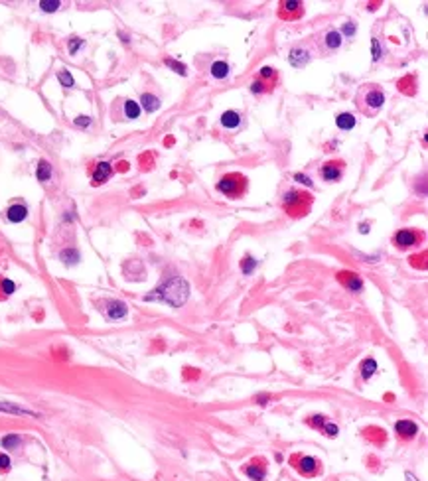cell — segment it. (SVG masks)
<instances>
[{
  "label": "cell",
  "instance_id": "obj_1",
  "mask_svg": "<svg viewBox=\"0 0 428 481\" xmlns=\"http://www.w3.org/2000/svg\"><path fill=\"white\" fill-rule=\"evenodd\" d=\"M189 294V286L182 276H174L170 280H166L164 284H160L152 294L144 296L146 302H164L172 308H180Z\"/></svg>",
  "mask_w": 428,
  "mask_h": 481
},
{
  "label": "cell",
  "instance_id": "obj_2",
  "mask_svg": "<svg viewBox=\"0 0 428 481\" xmlns=\"http://www.w3.org/2000/svg\"><path fill=\"white\" fill-rule=\"evenodd\" d=\"M385 103V95L377 85H363L357 93V105L365 115L377 113Z\"/></svg>",
  "mask_w": 428,
  "mask_h": 481
},
{
  "label": "cell",
  "instance_id": "obj_3",
  "mask_svg": "<svg viewBox=\"0 0 428 481\" xmlns=\"http://www.w3.org/2000/svg\"><path fill=\"white\" fill-rule=\"evenodd\" d=\"M217 189L233 199L241 197L243 191H247V180L241 176V174H229V176H223L217 183Z\"/></svg>",
  "mask_w": 428,
  "mask_h": 481
},
{
  "label": "cell",
  "instance_id": "obj_4",
  "mask_svg": "<svg viewBox=\"0 0 428 481\" xmlns=\"http://www.w3.org/2000/svg\"><path fill=\"white\" fill-rule=\"evenodd\" d=\"M284 205H286L292 213L300 215V211H304V207L310 205V195L300 193V191H288V193L284 195Z\"/></svg>",
  "mask_w": 428,
  "mask_h": 481
},
{
  "label": "cell",
  "instance_id": "obj_5",
  "mask_svg": "<svg viewBox=\"0 0 428 481\" xmlns=\"http://www.w3.org/2000/svg\"><path fill=\"white\" fill-rule=\"evenodd\" d=\"M126 312H128V308H126L124 302H121V300H111V302H107L105 314H107L109 320H122V318L126 316Z\"/></svg>",
  "mask_w": 428,
  "mask_h": 481
},
{
  "label": "cell",
  "instance_id": "obj_6",
  "mask_svg": "<svg viewBox=\"0 0 428 481\" xmlns=\"http://www.w3.org/2000/svg\"><path fill=\"white\" fill-rule=\"evenodd\" d=\"M338 278H340V282H342L349 292H361V290H363V282H361V278H359L357 274H353V272H340Z\"/></svg>",
  "mask_w": 428,
  "mask_h": 481
},
{
  "label": "cell",
  "instance_id": "obj_7",
  "mask_svg": "<svg viewBox=\"0 0 428 481\" xmlns=\"http://www.w3.org/2000/svg\"><path fill=\"white\" fill-rule=\"evenodd\" d=\"M294 466L298 468V472L302 476H314L316 474V468H318V462L314 458H294Z\"/></svg>",
  "mask_w": 428,
  "mask_h": 481
},
{
  "label": "cell",
  "instance_id": "obj_8",
  "mask_svg": "<svg viewBox=\"0 0 428 481\" xmlns=\"http://www.w3.org/2000/svg\"><path fill=\"white\" fill-rule=\"evenodd\" d=\"M417 240H419V235L415 231H409V229H403L395 235V244L399 248H409V246L417 244Z\"/></svg>",
  "mask_w": 428,
  "mask_h": 481
},
{
  "label": "cell",
  "instance_id": "obj_9",
  "mask_svg": "<svg viewBox=\"0 0 428 481\" xmlns=\"http://www.w3.org/2000/svg\"><path fill=\"white\" fill-rule=\"evenodd\" d=\"M342 166H343L342 162H330V164H326L320 170V174H322V178L326 181H336V180L342 178Z\"/></svg>",
  "mask_w": 428,
  "mask_h": 481
},
{
  "label": "cell",
  "instance_id": "obj_10",
  "mask_svg": "<svg viewBox=\"0 0 428 481\" xmlns=\"http://www.w3.org/2000/svg\"><path fill=\"white\" fill-rule=\"evenodd\" d=\"M111 174H113L111 164H109V162H99L97 168H95V172H93V183H95V185L105 183V181L111 178Z\"/></svg>",
  "mask_w": 428,
  "mask_h": 481
},
{
  "label": "cell",
  "instance_id": "obj_11",
  "mask_svg": "<svg viewBox=\"0 0 428 481\" xmlns=\"http://www.w3.org/2000/svg\"><path fill=\"white\" fill-rule=\"evenodd\" d=\"M290 63L294 65V67H304L308 61H310V52L308 50H304V48H294L292 52H290Z\"/></svg>",
  "mask_w": 428,
  "mask_h": 481
},
{
  "label": "cell",
  "instance_id": "obj_12",
  "mask_svg": "<svg viewBox=\"0 0 428 481\" xmlns=\"http://www.w3.org/2000/svg\"><path fill=\"white\" fill-rule=\"evenodd\" d=\"M28 217V209H26V205H12V207H8L6 209V219L10 221V223H22L24 219Z\"/></svg>",
  "mask_w": 428,
  "mask_h": 481
},
{
  "label": "cell",
  "instance_id": "obj_13",
  "mask_svg": "<svg viewBox=\"0 0 428 481\" xmlns=\"http://www.w3.org/2000/svg\"><path fill=\"white\" fill-rule=\"evenodd\" d=\"M395 430H397V434L401 438H413L419 432V426L415 422H411V420H399L395 424Z\"/></svg>",
  "mask_w": 428,
  "mask_h": 481
},
{
  "label": "cell",
  "instance_id": "obj_14",
  "mask_svg": "<svg viewBox=\"0 0 428 481\" xmlns=\"http://www.w3.org/2000/svg\"><path fill=\"white\" fill-rule=\"evenodd\" d=\"M0 412H8V414H18V416H38L34 410H28V408H22L18 404H12V402H0Z\"/></svg>",
  "mask_w": 428,
  "mask_h": 481
},
{
  "label": "cell",
  "instance_id": "obj_15",
  "mask_svg": "<svg viewBox=\"0 0 428 481\" xmlns=\"http://www.w3.org/2000/svg\"><path fill=\"white\" fill-rule=\"evenodd\" d=\"M221 124L225 126V128H237L239 124H241V115L239 113H235V111H227V113H223L221 115Z\"/></svg>",
  "mask_w": 428,
  "mask_h": 481
},
{
  "label": "cell",
  "instance_id": "obj_16",
  "mask_svg": "<svg viewBox=\"0 0 428 481\" xmlns=\"http://www.w3.org/2000/svg\"><path fill=\"white\" fill-rule=\"evenodd\" d=\"M140 103H142V107H144V111H148V113H156L158 109H160V99L158 97H154V95H150V93H144L142 95V99H140Z\"/></svg>",
  "mask_w": 428,
  "mask_h": 481
},
{
  "label": "cell",
  "instance_id": "obj_17",
  "mask_svg": "<svg viewBox=\"0 0 428 481\" xmlns=\"http://www.w3.org/2000/svg\"><path fill=\"white\" fill-rule=\"evenodd\" d=\"M209 71H211V75L215 77V79H225L227 75H229V65L225 63V61H215V63H211V67H209Z\"/></svg>",
  "mask_w": 428,
  "mask_h": 481
},
{
  "label": "cell",
  "instance_id": "obj_18",
  "mask_svg": "<svg viewBox=\"0 0 428 481\" xmlns=\"http://www.w3.org/2000/svg\"><path fill=\"white\" fill-rule=\"evenodd\" d=\"M336 124H338L342 130H351V128L357 124V120H355V117H353L351 113H342V115H338Z\"/></svg>",
  "mask_w": 428,
  "mask_h": 481
},
{
  "label": "cell",
  "instance_id": "obj_19",
  "mask_svg": "<svg viewBox=\"0 0 428 481\" xmlns=\"http://www.w3.org/2000/svg\"><path fill=\"white\" fill-rule=\"evenodd\" d=\"M375 371H377V363H375V359H365V361L361 363V377H363V381H369V379L375 375Z\"/></svg>",
  "mask_w": 428,
  "mask_h": 481
},
{
  "label": "cell",
  "instance_id": "obj_20",
  "mask_svg": "<svg viewBox=\"0 0 428 481\" xmlns=\"http://www.w3.org/2000/svg\"><path fill=\"white\" fill-rule=\"evenodd\" d=\"M326 46L330 48V50H338L340 46H342V34L340 32H336V30H330L328 34H326Z\"/></svg>",
  "mask_w": 428,
  "mask_h": 481
},
{
  "label": "cell",
  "instance_id": "obj_21",
  "mask_svg": "<svg viewBox=\"0 0 428 481\" xmlns=\"http://www.w3.org/2000/svg\"><path fill=\"white\" fill-rule=\"evenodd\" d=\"M365 436H367L369 440H373L377 446H381V444L385 442V438H387V434H385L381 428H367V430H365Z\"/></svg>",
  "mask_w": 428,
  "mask_h": 481
},
{
  "label": "cell",
  "instance_id": "obj_22",
  "mask_svg": "<svg viewBox=\"0 0 428 481\" xmlns=\"http://www.w3.org/2000/svg\"><path fill=\"white\" fill-rule=\"evenodd\" d=\"M36 176H38V180H40V181H48V180L52 178V166H50L46 160H42L40 164H38Z\"/></svg>",
  "mask_w": 428,
  "mask_h": 481
},
{
  "label": "cell",
  "instance_id": "obj_23",
  "mask_svg": "<svg viewBox=\"0 0 428 481\" xmlns=\"http://www.w3.org/2000/svg\"><path fill=\"white\" fill-rule=\"evenodd\" d=\"M124 117L126 119H138L140 117V105L134 101H124Z\"/></svg>",
  "mask_w": 428,
  "mask_h": 481
},
{
  "label": "cell",
  "instance_id": "obj_24",
  "mask_svg": "<svg viewBox=\"0 0 428 481\" xmlns=\"http://www.w3.org/2000/svg\"><path fill=\"white\" fill-rule=\"evenodd\" d=\"M60 258H61L65 264H75V262L79 260V252H77L75 248H65V250L60 252Z\"/></svg>",
  "mask_w": 428,
  "mask_h": 481
},
{
  "label": "cell",
  "instance_id": "obj_25",
  "mask_svg": "<svg viewBox=\"0 0 428 481\" xmlns=\"http://www.w3.org/2000/svg\"><path fill=\"white\" fill-rule=\"evenodd\" d=\"M20 442H22V440H20V436H18V434H8V436H4V438H2V442H0V444H2V448H6V450H14V448H18V446H20Z\"/></svg>",
  "mask_w": 428,
  "mask_h": 481
},
{
  "label": "cell",
  "instance_id": "obj_26",
  "mask_svg": "<svg viewBox=\"0 0 428 481\" xmlns=\"http://www.w3.org/2000/svg\"><path fill=\"white\" fill-rule=\"evenodd\" d=\"M245 474L253 481H262V478H264V468H260V466H247L245 468Z\"/></svg>",
  "mask_w": 428,
  "mask_h": 481
},
{
  "label": "cell",
  "instance_id": "obj_27",
  "mask_svg": "<svg viewBox=\"0 0 428 481\" xmlns=\"http://www.w3.org/2000/svg\"><path fill=\"white\" fill-rule=\"evenodd\" d=\"M257 268V260L253 258V256H247V258H243V262H241V270L245 272V274H251L253 270Z\"/></svg>",
  "mask_w": 428,
  "mask_h": 481
},
{
  "label": "cell",
  "instance_id": "obj_28",
  "mask_svg": "<svg viewBox=\"0 0 428 481\" xmlns=\"http://www.w3.org/2000/svg\"><path fill=\"white\" fill-rule=\"evenodd\" d=\"M58 79H60V83H61L63 87H73V85H75V81H73V77H71L69 71H60V73H58Z\"/></svg>",
  "mask_w": 428,
  "mask_h": 481
},
{
  "label": "cell",
  "instance_id": "obj_29",
  "mask_svg": "<svg viewBox=\"0 0 428 481\" xmlns=\"http://www.w3.org/2000/svg\"><path fill=\"white\" fill-rule=\"evenodd\" d=\"M40 8H42L44 12H56V10L60 8V2H58V0H42V2H40Z\"/></svg>",
  "mask_w": 428,
  "mask_h": 481
},
{
  "label": "cell",
  "instance_id": "obj_30",
  "mask_svg": "<svg viewBox=\"0 0 428 481\" xmlns=\"http://www.w3.org/2000/svg\"><path fill=\"white\" fill-rule=\"evenodd\" d=\"M166 65H170L172 69L176 71V73H180V75H185L187 71H185V65L183 63H178V61H174V60H166Z\"/></svg>",
  "mask_w": 428,
  "mask_h": 481
},
{
  "label": "cell",
  "instance_id": "obj_31",
  "mask_svg": "<svg viewBox=\"0 0 428 481\" xmlns=\"http://www.w3.org/2000/svg\"><path fill=\"white\" fill-rule=\"evenodd\" d=\"M79 48H83V40H81V38H73V40L69 42V54L75 56V54L79 52Z\"/></svg>",
  "mask_w": 428,
  "mask_h": 481
},
{
  "label": "cell",
  "instance_id": "obj_32",
  "mask_svg": "<svg viewBox=\"0 0 428 481\" xmlns=\"http://www.w3.org/2000/svg\"><path fill=\"white\" fill-rule=\"evenodd\" d=\"M0 288H2V292H4V294H8V296H10V294L16 290V284H14L12 280H2V282H0Z\"/></svg>",
  "mask_w": 428,
  "mask_h": 481
},
{
  "label": "cell",
  "instance_id": "obj_33",
  "mask_svg": "<svg viewBox=\"0 0 428 481\" xmlns=\"http://www.w3.org/2000/svg\"><path fill=\"white\" fill-rule=\"evenodd\" d=\"M324 424H326V416H322V414H316L310 418V426H314V428H322Z\"/></svg>",
  "mask_w": 428,
  "mask_h": 481
},
{
  "label": "cell",
  "instance_id": "obj_34",
  "mask_svg": "<svg viewBox=\"0 0 428 481\" xmlns=\"http://www.w3.org/2000/svg\"><path fill=\"white\" fill-rule=\"evenodd\" d=\"M371 46H373V60L379 61V60H381V48H379V42H377V40H371Z\"/></svg>",
  "mask_w": 428,
  "mask_h": 481
},
{
  "label": "cell",
  "instance_id": "obj_35",
  "mask_svg": "<svg viewBox=\"0 0 428 481\" xmlns=\"http://www.w3.org/2000/svg\"><path fill=\"white\" fill-rule=\"evenodd\" d=\"M322 430H326L328 436H336V434H338V426H336V424H328V422H326V424L322 426Z\"/></svg>",
  "mask_w": 428,
  "mask_h": 481
},
{
  "label": "cell",
  "instance_id": "obj_36",
  "mask_svg": "<svg viewBox=\"0 0 428 481\" xmlns=\"http://www.w3.org/2000/svg\"><path fill=\"white\" fill-rule=\"evenodd\" d=\"M260 77H262V79H270V77H274V69H272V67H262V69H260Z\"/></svg>",
  "mask_w": 428,
  "mask_h": 481
},
{
  "label": "cell",
  "instance_id": "obj_37",
  "mask_svg": "<svg viewBox=\"0 0 428 481\" xmlns=\"http://www.w3.org/2000/svg\"><path fill=\"white\" fill-rule=\"evenodd\" d=\"M10 470V458L8 456H0V472Z\"/></svg>",
  "mask_w": 428,
  "mask_h": 481
},
{
  "label": "cell",
  "instance_id": "obj_38",
  "mask_svg": "<svg viewBox=\"0 0 428 481\" xmlns=\"http://www.w3.org/2000/svg\"><path fill=\"white\" fill-rule=\"evenodd\" d=\"M73 122H75L77 126H83V128H85V126H89V124H91V119H89V117H77Z\"/></svg>",
  "mask_w": 428,
  "mask_h": 481
},
{
  "label": "cell",
  "instance_id": "obj_39",
  "mask_svg": "<svg viewBox=\"0 0 428 481\" xmlns=\"http://www.w3.org/2000/svg\"><path fill=\"white\" fill-rule=\"evenodd\" d=\"M294 180H298V181H300V183H304V185H312V180H310V178H306L304 174H296V176H294Z\"/></svg>",
  "mask_w": 428,
  "mask_h": 481
},
{
  "label": "cell",
  "instance_id": "obj_40",
  "mask_svg": "<svg viewBox=\"0 0 428 481\" xmlns=\"http://www.w3.org/2000/svg\"><path fill=\"white\" fill-rule=\"evenodd\" d=\"M251 91H253V93H262V91H264V83H262V81H255V83L251 85Z\"/></svg>",
  "mask_w": 428,
  "mask_h": 481
},
{
  "label": "cell",
  "instance_id": "obj_41",
  "mask_svg": "<svg viewBox=\"0 0 428 481\" xmlns=\"http://www.w3.org/2000/svg\"><path fill=\"white\" fill-rule=\"evenodd\" d=\"M343 32H345L347 36H353V34H355V26H353L351 22H347V24H345V28H343Z\"/></svg>",
  "mask_w": 428,
  "mask_h": 481
},
{
  "label": "cell",
  "instance_id": "obj_42",
  "mask_svg": "<svg viewBox=\"0 0 428 481\" xmlns=\"http://www.w3.org/2000/svg\"><path fill=\"white\" fill-rule=\"evenodd\" d=\"M257 401H258V404H266V401H268V397H266V395H262V397H258Z\"/></svg>",
  "mask_w": 428,
  "mask_h": 481
}]
</instances>
